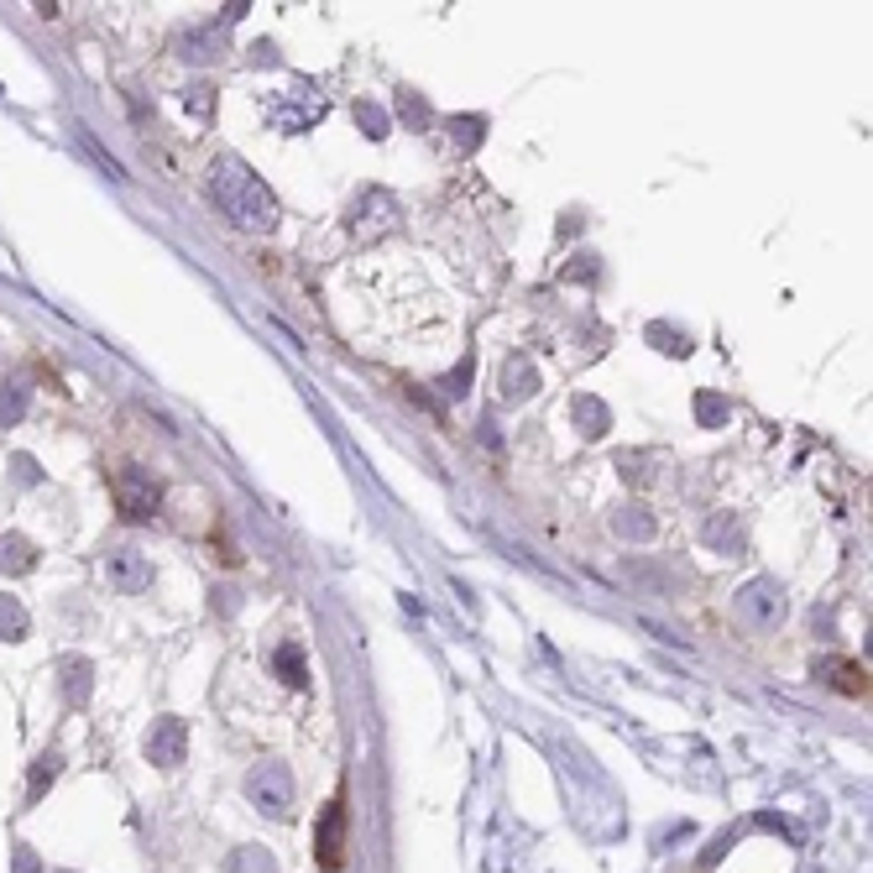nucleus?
Instances as JSON below:
<instances>
[{
  "label": "nucleus",
  "instance_id": "nucleus-13",
  "mask_svg": "<svg viewBox=\"0 0 873 873\" xmlns=\"http://www.w3.org/2000/svg\"><path fill=\"white\" fill-rule=\"evenodd\" d=\"M283 675H288V685H304L309 675H304V660H299V649H283Z\"/></svg>",
  "mask_w": 873,
  "mask_h": 873
},
{
  "label": "nucleus",
  "instance_id": "nucleus-2",
  "mask_svg": "<svg viewBox=\"0 0 873 873\" xmlns=\"http://www.w3.org/2000/svg\"><path fill=\"white\" fill-rule=\"evenodd\" d=\"M110 497H116V513L126 523L158 519V508H163V487L147 472H137V466H126V472L110 476Z\"/></svg>",
  "mask_w": 873,
  "mask_h": 873
},
{
  "label": "nucleus",
  "instance_id": "nucleus-3",
  "mask_svg": "<svg viewBox=\"0 0 873 873\" xmlns=\"http://www.w3.org/2000/svg\"><path fill=\"white\" fill-rule=\"evenodd\" d=\"M246 795H252L261 816H288L293 811V775L283 764H257L252 779H246Z\"/></svg>",
  "mask_w": 873,
  "mask_h": 873
},
{
  "label": "nucleus",
  "instance_id": "nucleus-11",
  "mask_svg": "<svg viewBox=\"0 0 873 873\" xmlns=\"http://www.w3.org/2000/svg\"><path fill=\"white\" fill-rule=\"evenodd\" d=\"M0 638H5V643L26 638V613H22L16 596H0Z\"/></svg>",
  "mask_w": 873,
  "mask_h": 873
},
{
  "label": "nucleus",
  "instance_id": "nucleus-1",
  "mask_svg": "<svg viewBox=\"0 0 873 873\" xmlns=\"http://www.w3.org/2000/svg\"><path fill=\"white\" fill-rule=\"evenodd\" d=\"M210 199L220 205V214H225L236 231L261 236V231H272V225H278V199H272V189H267V184H261L241 158H214Z\"/></svg>",
  "mask_w": 873,
  "mask_h": 873
},
{
  "label": "nucleus",
  "instance_id": "nucleus-10",
  "mask_svg": "<svg viewBox=\"0 0 873 873\" xmlns=\"http://www.w3.org/2000/svg\"><path fill=\"white\" fill-rule=\"evenodd\" d=\"M58 764H63L58 754H43V758H37V769H32V779H26V801H43V795H48V784L58 779Z\"/></svg>",
  "mask_w": 873,
  "mask_h": 873
},
{
  "label": "nucleus",
  "instance_id": "nucleus-7",
  "mask_svg": "<svg viewBox=\"0 0 873 873\" xmlns=\"http://www.w3.org/2000/svg\"><path fill=\"white\" fill-rule=\"evenodd\" d=\"M32 566H37V549L22 534H0V575H22Z\"/></svg>",
  "mask_w": 873,
  "mask_h": 873
},
{
  "label": "nucleus",
  "instance_id": "nucleus-14",
  "mask_svg": "<svg viewBox=\"0 0 873 873\" xmlns=\"http://www.w3.org/2000/svg\"><path fill=\"white\" fill-rule=\"evenodd\" d=\"M11 466H16V476H22V481H43V472H37V461H26V455H16Z\"/></svg>",
  "mask_w": 873,
  "mask_h": 873
},
{
  "label": "nucleus",
  "instance_id": "nucleus-12",
  "mask_svg": "<svg viewBox=\"0 0 873 873\" xmlns=\"http://www.w3.org/2000/svg\"><path fill=\"white\" fill-rule=\"evenodd\" d=\"M22 414H26V382H5L0 387V429L16 424Z\"/></svg>",
  "mask_w": 873,
  "mask_h": 873
},
{
  "label": "nucleus",
  "instance_id": "nucleus-9",
  "mask_svg": "<svg viewBox=\"0 0 873 873\" xmlns=\"http://www.w3.org/2000/svg\"><path fill=\"white\" fill-rule=\"evenodd\" d=\"M822 675H831V685H837V690H848V696H863V690H869V675H863L858 664H848V660H826Z\"/></svg>",
  "mask_w": 873,
  "mask_h": 873
},
{
  "label": "nucleus",
  "instance_id": "nucleus-4",
  "mask_svg": "<svg viewBox=\"0 0 873 873\" xmlns=\"http://www.w3.org/2000/svg\"><path fill=\"white\" fill-rule=\"evenodd\" d=\"M314 858L325 873H340L346 863V801H330L319 811V826H314Z\"/></svg>",
  "mask_w": 873,
  "mask_h": 873
},
{
  "label": "nucleus",
  "instance_id": "nucleus-8",
  "mask_svg": "<svg viewBox=\"0 0 873 873\" xmlns=\"http://www.w3.org/2000/svg\"><path fill=\"white\" fill-rule=\"evenodd\" d=\"M90 675H95L90 660H79V654L63 660V696H69V707H84V701H90Z\"/></svg>",
  "mask_w": 873,
  "mask_h": 873
},
{
  "label": "nucleus",
  "instance_id": "nucleus-5",
  "mask_svg": "<svg viewBox=\"0 0 873 873\" xmlns=\"http://www.w3.org/2000/svg\"><path fill=\"white\" fill-rule=\"evenodd\" d=\"M184 754H189V727H184L178 717L152 722V732H147V758H152L158 769H178Z\"/></svg>",
  "mask_w": 873,
  "mask_h": 873
},
{
  "label": "nucleus",
  "instance_id": "nucleus-6",
  "mask_svg": "<svg viewBox=\"0 0 873 873\" xmlns=\"http://www.w3.org/2000/svg\"><path fill=\"white\" fill-rule=\"evenodd\" d=\"M105 575H110V581H116L120 591H142L147 581H152V575H147V566H142V555H137V549H116V555H110V560H105Z\"/></svg>",
  "mask_w": 873,
  "mask_h": 873
},
{
  "label": "nucleus",
  "instance_id": "nucleus-15",
  "mask_svg": "<svg viewBox=\"0 0 873 873\" xmlns=\"http://www.w3.org/2000/svg\"><path fill=\"white\" fill-rule=\"evenodd\" d=\"M16 873H43V863H37V852L16 848Z\"/></svg>",
  "mask_w": 873,
  "mask_h": 873
}]
</instances>
